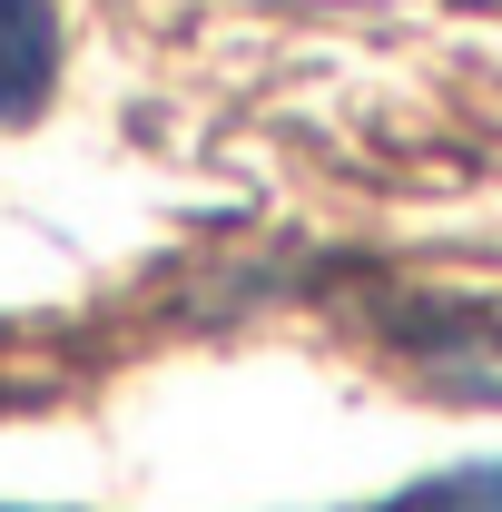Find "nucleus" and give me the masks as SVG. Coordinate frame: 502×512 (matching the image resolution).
Returning a JSON list of instances; mask_svg holds the SVG:
<instances>
[{
	"label": "nucleus",
	"mask_w": 502,
	"mask_h": 512,
	"mask_svg": "<svg viewBox=\"0 0 502 512\" xmlns=\"http://www.w3.org/2000/svg\"><path fill=\"white\" fill-rule=\"evenodd\" d=\"M355 512H502V463H463V473H434L414 493H384V503H355Z\"/></svg>",
	"instance_id": "3"
},
{
	"label": "nucleus",
	"mask_w": 502,
	"mask_h": 512,
	"mask_svg": "<svg viewBox=\"0 0 502 512\" xmlns=\"http://www.w3.org/2000/svg\"><path fill=\"white\" fill-rule=\"evenodd\" d=\"M60 79V10L50 0H0V128L30 119Z\"/></svg>",
	"instance_id": "2"
},
{
	"label": "nucleus",
	"mask_w": 502,
	"mask_h": 512,
	"mask_svg": "<svg viewBox=\"0 0 502 512\" xmlns=\"http://www.w3.org/2000/svg\"><path fill=\"white\" fill-rule=\"evenodd\" d=\"M414 365L453 394H502V316L493 306H414Z\"/></svg>",
	"instance_id": "1"
}]
</instances>
